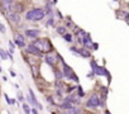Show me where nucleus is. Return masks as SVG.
Returning a JSON list of instances; mask_svg holds the SVG:
<instances>
[{
    "mask_svg": "<svg viewBox=\"0 0 129 114\" xmlns=\"http://www.w3.org/2000/svg\"><path fill=\"white\" fill-rule=\"evenodd\" d=\"M25 18H27V20L38 22V20H41V19L44 18V10H43V9H38V8L32 9V10H29V12L25 14Z\"/></svg>",
    "mask_w": 129,
    "mask_h": 114,
    "instance_id": "obj_1",
    "label": "nucleus"
},
{
    "mask_svg": "<svg viewBox=\"0 0 129 114\" xmlns=\"http://www.w3.org/2000/svg\"><path fill=\"white\" fill-rule=\"evenodd\" d=\"M33 46H34L41 53H43V52H49V51L52 49L51 42H49L48 39H38V41H36V42L33 43Z\"/></svg>",
    "mask_w": 129,
    "mask_h": 114,
    "instance_id": "obj_2",
    "label": "nucleus"
},
{
    "mask_svg": "<svg viewBox=\"0 0 129 114\" xmlns=\"http://www.w3.org/2000/svg\"><path fill=\"white\" fill-rule=\"evenodd\" d=\"M91 69H92V74H94V75H99V76H101V75H106V76H108V80L110 81V74L105 70V67H103V66H98L95 61H91Z\"/></svg>",
    "mask_w": 129,
    "mask_h": 114,
    "instance_id": "obj_3",
    "label": "nucleus"
},
{
    "mask_svg": "<svg viewBox=\"0 0 129 114\" xmlns=\"http://www.w3.org/2000/svg\"><path fill=\"white\" fill-rule=\"evenodd\" d=\"M62 64H63V74H64V76H66V77H69V79H72V80H75L76 82H79V77L75 75V72L71 70V67L70 66H67L66 64H64L63 61H62Z\"/></svg>",
    "mask_w": 129,
    "mask_h": 114,
    "instance_id": "obj_4",
    "label": "nucleus"
},
{
    "mask_svg": "<svg viewBox=\"0 0 129 114\" xmlns=\"http://www.w3.org/2000/svg\"><path fill=\"white\" fill-rule=\"evenodd\" d=\"M86 105H87L89 108H94V106H98V105H100V98H99L98 95H92V96H91V98L87 100Z\"/></svg>",
    "mask_w": 129,
    "mask_h": 114,
    "instance_id": "obj_5",
    "label": "nucleus"
},
{
    "mask_svg": "<svg viewBox=\"0 0 129 114\" xmlns=\"http://www.w3.org/2000/svg\"><path fill=\"white\" fill-rule=\"evenodd\" d=\"M70 49H71L72 52L77 53V54H81L82 57H85V59H89V57L91 56V54H90V52H89V51H86L85 48H80V49H77V48H75V47H71Z\"/></svg>",
    "mask_w": 129,
    "mask_h": 114,
    "instance_id": "obj_6",
    "label": "nucleus"
},
{
    "mask_svg": "<svg viewBox=\"0 0 129 114\" xmlns=\"http://www.w3.org/2000/svg\"><path fill=\"white\" fill-rule=\"evenodd\" d=\"M7 18L13 23H19V20H20V17H19L18 13L17 14L15 13H9V14H7Z\"/></svg>",
    "mask_w": 129,
    "mask_h": 114,
    "instance_id": "obj_7",
    "label": "nucleus"
},
{
    "mask_svg": "<svg viewBox=\"0 0 129 114\" xmlns=\"http://www.w3.org/2000/svg\"><path fill=\"white\" fill-rule=\"evenodd\" d=\"M15 44L18 47H24L25 46V42H24V37L22 34H17L15 36Z\"/></svg>",
    "mask_w": 129,
    "mask_h": 114,
    "instance_id": "obj_8",
    "label": "nucleus"
},
{
    "mask_svg": "<svg viewBox=\"0 0 129 114\" xmlns=\"http://www.w3.org/2000/svg\"><path fill=\"white\" fill-rule=\"evenodd\" d=\"M38 34H39V31H37V29H27L25 31V36L29 38H36V37H38Z\"/></svg>",
    "mask_w": 129,
    "mask_h": 114,
    "instance_id": "obj_9",
    "label": "nucleus"
},
{
    "mask_svg": "<svg viewBox=\"0 0 129 114\" xmlns=\"http://www.w3.org/2000/svg\"><path fill=\"white\" fill-rule=\"evenodd\" d=\"M56 61H57V56H52V54H47L46 56V62L47 64H49V65H54L56 64Z\"/></svg>",
    "mask_w": 129,
    "mask_h": 114,
    "instance_id": "obj_10",
    "label": "nucleus"
},
{
    "mask_svg": "<svg viewBox=\"0 0 129 114\" xmlns=\"http://www.w3.org/2000/svg\"><path fill=\"white\" fill-rule=\"evenodd\" d=\"M27 52H29V53H34V54H37V56H41L42 53L33 46V44H29L28 47H27Z\"/></svg>",
    "mask_w": 129,
    "mask_h": 114,
    "instance_id": "obj_11",
    "label": "nucleus"
},
{
    "mask_svg": "<svg viewBox=\"0 0 129 114\" xmlns=\"http://www.w3.org/2000/svg\"><path fill=\"white\" fill-rule=\"evenodd\" d=\"M13 5H14V7H10V9H12V10H13V13H15V14H17V12H20V10L23 9L22 4H18V5H17V4H14V3H13Z\"/></svg>",
    "mask_w": 129,
    "mask_h": 114,
    "instance_id": "obj_12",
    "label": "nucleus"
},
{
    "mask_svg": "<svg viewBox=\"0 0 129 114\" xmlns=\"http://www.w3.org/2000/svg\"><path fill=\"white\" fill-rule=\"evenodd\" d=\"M61 106H62L63 109H66V110H70V109H72V108H74V104H71L70 101H64Z\"/></svg>",
    "mask_w": 129,
    "mask_h": 114,
    "instance_id": "obj_13",
    "label": "nucleus"
},
{
    "mask_svg": "<svg viewBox=\"0 0 129 114\" xmlns=\"http://www.w3.org/2000/svg\"><path fill=\"white\" fill-rule=\"evenodd\" d=\"M23 111L25 113V114H30V106L28 105V104H23Z\"/></svg>",
    "mask_w": 129,
    "mask_h": 114,
    "instance_id": "obj_14",
    "label": "nucleus"
},
{
    "mask_svg": "<svg viewBox=\"0 0 129 114\" xmlns=\"http://www.w3.org/2000/svg\"><path fill=\"white\" fill-rule=\"evenodd\" d=\"M63 39L66 41V42H72V36L66 33V34H63Z\"/></svg>",
    "mask_w": 129,
    "mask_h": 114,
    "instance_id": "obj_15",
    "label": "nucleus"
},
{
    "mask_svg": "<svg viewBox=\"0 0 129 114\" xmlns=\"http://www.w3.org/2000/svg\"><path fill=\"white\" fill-rule=\"evenodd\" d=\"M57 32L63 36V34H66V28H64V27H59V28H57Z\"/></svg>",
    "mask_w": 129,
    "mask_h": 114,
    "instance_id": "obj_16",
    "label": "nucleus"
},
{
    "mask_svg": "<svg viewBox=\"0 0 129 114\" xmlns=\"http://www.w3.org/2000/svg\"><path fill=\"white\" fill-rule=\"evenodd\" d=\"M0 57H2L3 60H7V59H8V57H7V52L3 51L2 48H0Z\"/></svg>",
    "mask_w": 129,
    "mask_h": 114,
    "instance_id": "obj_17",
    "label": "nucleus"
},
{
    "mask_svg": "<svg viewBox=\"0 0 129 114\" xmlns=\"http://www.w3.org/2000/svg\"><path fill=\"white\" fill-rule=\"evenodd\" d=\"M9 46H10V51L12 52H14V48H15V44L12 42V41H9Z\"/></svg>",
    "mask_w": 129,
    "mask_h": 114,
    "instance_id": "obj_18",
    "label": "nucleus"
},
{
    "mask_svg": "<svg viewBox=\"0 0 129 114\" xmlns=\"http://www.w3.org/2000/svg\"><path fill=\"white\" fill-rule=\"evenodd\" d=\"M18 100L19 101H24V96H23V94L19 91V94H18Z\"/></svg>",
    "mask_w": 129,
    "mask_h": 114,
    "instance_id": "obj_19",
    "label": "nucleus"
},
{
    "mask_svg": "<svg viewBox=\"0 0 129 114\" xmlns=\"http://www.w3.org/2000/svg\"><path fill=\"white\" fill-rule=\"evenodd\" d=\"M4 98H5V100H7V103H8V104H12V99L8 96V94H4Z\"/></svg>",
    "mask_w": 129,
    "mask_h": 114,
    "instance_id": "obj_20",
    "label": "nucleus"
},
{
    "mask_svg": "<svg viewBox=\"0 0 129 114\" xmlns=\"http://www.w3.org/2000/svg\"><path fill=\"white\" fill-rule=\"evenodd\" d=\"M5 25L4 24H2V23H0V32H3V33H5Z\"/></svg>",
    "mask_w": 129,
    "mask_h": 114,
    "instance_id": "obj_21",
    "label": "nucleus"
},
{
    "mask_svg": "<svg viewBox=\"0 0 129 114\" xmlns=\"http://www.w3.org/2000/svg\"><path fill=\"white\" fill-rule=\"evenodd\" d=\"M79 94H80V96H84V91H82V89H81L80 85H79Z\"/></svg>",
    "mask_w": 129,
    "mask_h": 114,
    "instance_id": "obj_22",
    "label": "nucleus"
},
{
    "mask_svg": "<svg viewBox=\"0 0 129 114\" xmlns=\"http://www.w3.org/2000/svg\"><path fill=\"white\" fill-rule=\"evenodd\" d=\"M36 106H37V108H38V109H43V106H42V104H41V103H39V101H38V103H37V104H36Z\"/></svg>",
    "mask_w": 129,
    "mask_h": 114,
    "instance_id": "obj_23",
    "label": "nucleus"
},
{
    "mask_svg": "<svg viewBox=\"0 0 129 114\" xmlns=\"http://www.w3.org/2000/svg\"><path fill=\"white\" fill-rule=\"evenodd\" d=\"M92 48H94V49H98V48H99V44H98V43H92Z\"/></svg>",
    "mask_w": 129,
    "mask_h": 114,
    "instance_id": "obj_24",
    "label": "nucleus"
},
{
    "mask_svg": "<svg viewBox=\"0 0 129 114\" xmlns=\"http://www.w3.org/2000/svg\"><path fill=\"white\" fill-rule=\"evenodd\" d=\"M52 24H53V19H51L49 22H47V27H48V25H52Z\"/></svg>",
    "mask_w": 129,
    "mask_h": 114,
    "instance_id": "obj_25",
    "label": "nucleus"
},
{
    "mask_svg": "<svg viewBox=\"0 0 129 114\" xmlns=\"http://www.w3.org/2000/svg\"><path fill=\"white\" fill-rule=\"evenodd\" d=\"M56 75H57V79H62V74L61 72H57Z\"/></svg>",
    "mask_w": 129,
    "mask_h": 114,
    "instance_id": "obj_26",
    "label": "nucleus"
},
{
    "mask_svg": "<svg viewBox=\"0 0 129 114\" xmlns=\"http://www.w3.org/2000/svg\"><path fill=\"white\" fill-rule=\"evenodd\" d=\"M46 100H47L48 103H51V104H53V100H52L51 98H46Z\"/></svg>",
    "mask_w": 129,
    "mask_h": 114,
    "instance_id": "obj_27",
    "label": "nucleus"
},
{
    "mask_svg": "<svg viewBox=\"0 0 129 114\" xmlns=\"http://www.w3.org/2000/svg\"><path fill=\"white\" fill-rule=\"evenodd\" d=\"M57 15H58V18H59V19H62V18H63V17H62V14H61V12H57Z\"/></svg>",
    "mask_w": 129,
    "mask_h": 114,
    "instance_id": "obj_28",
    "label": "nucleus"
},
{
    "mask_svg": "<svg viewBox=\"0 0 129 114\" xmlns=\"http://www.w3.org/2000/svg\"><path fill=\"white\" fill-rule=\"evenodd\" d=\"M30 111H32V113H33V114H38V111H37V109H36V108H34V109H33V110H30Z\"/></svg>",
    "mask_w": 129,
    "mask_h": 114,
    "instance_id": "obj_29",
    "label": "nucleus"
},
{
    "mask_svg": "<svg viewBox=\"0 0 129 114\" xmlns=\"http://www.w3.org/2000/svg\"><path fill=\"white\" fill-rule=\"evenodd\" d=\"M3 71V69H2V66H0V72H2Z\"/></svg>",
    "mask_w": 129,
    "mask_h": 114,
    "instance_id": "obj_30",
    "label": "nucleus"
}]
</instances>
